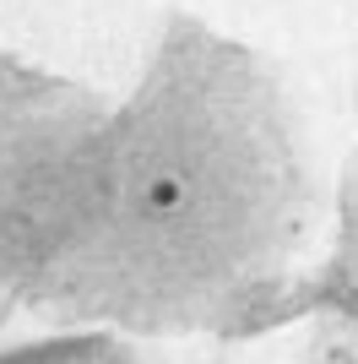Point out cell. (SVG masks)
I'll list each match as a JSON object with an SVG mask.
<instances>
[{"label": "cell", "mask_w": 358, "mask_h": 364, "mask_svg": "<svg viewBox=\"0 0 358 364\" xmlns=\"http://www.w3.org/2000/svg\"><path fill=\"white\" fill-rule=\"evenodd\" d=\"M179 201H185V180L179 174H158L147 185V207H158V213H174Z\"/></svg>", "instance_id": "obj_1"}]
</instances>
